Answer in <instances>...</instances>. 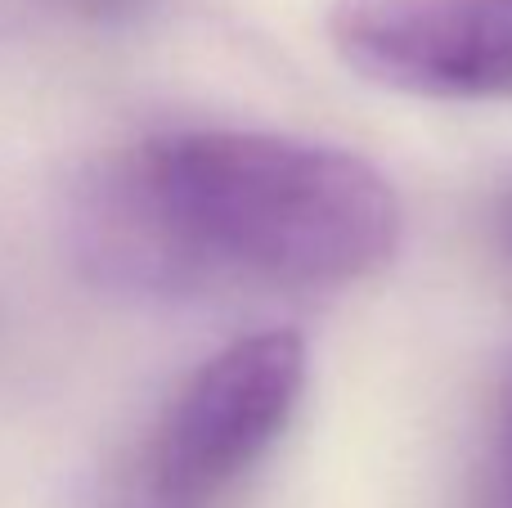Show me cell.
Returning a JSON list of instances; mask_svg holds the SVG:
<instances>
[{
    "label": "cell",
    "instance_id": "cell-6",
    "mask_svg": "<svg viewBox=\"0 0 512 508\" xmlns=\"http://www.w3.org/2000/svg\"><path fill=\"white\" fill-rule=\"evenodd\" d=\"M499 234H504V243H508V252H512V189L499 198Z\"/></svg>",
    "mask_w": 512,
    "mask_h": 508
},
{
    "label": "cell",
    "instance_id": "cell-4",
    "mask_svg": "<svg viewBox=\"0 0 512 508\" xmlns=\"http://www.w3.org/2000/svg\"><path fill=\"white\" fill-rule=\"evenodd\" d=\"M472 508H512V369L495 405V428H490L486 464H481L477 504Z\"/></svg>",
    "mask_w": 512,
    "mask_h": 508
},
{
    "label": "cell",
    "instance_id": "cell-3",
    "mask_svg": "<svg viewBox=\"0 0 512 508\" xmlns=\"http://www.w3.org/2000/svg\"><path fill=\"white\" fill-rule=\"evenodd\" d=\"M333 45L360 77L427 99L512 95V0H337Z\"/></svg>",
    "mask_w": 512,
    "mask_h": 508
},
{
    "label": "cell",
    "instance_id": "cell-1",
    "mask_svg": "<svg viewBox=\"0 0 512 508\" xmlns=\"http://www.w3.org/2000/svg\"><path fill=\"white\" fill-rule=\"evenodd\" d=\"M400 198L333 144L180 131L108 167L77 203V252L99 284L180 293L216 275L342 288L387 266Z\"/></svg>",
    "mask_w": 512,
    "mask_h": 508
},
{
    "label": "cell",
    "instance_id": "cell-2",
    "mask_svg": "<svg viewBox=\"0 0 512 508\" xmlns=\"http://www.w3.org/2000/svg\"><path fill=\"white\" fill-rule=\"evenodd\" d=\"M306 392V342L288 329L216 351L167 405L126 508H216L279 441Z\"/></svg>",
    "mask_w": 512,
    "mask_h": 508
},
{
    "label": "cell",
    "instance_id": "cell-5",
    "mask_svg": "<svg viewBox=\"0 0 512 508\" xmlns=\"http://www.w3.org/2000/svg\"><path fill=\"white\" fill-rule=\"evenodd\" d=\"M144 0H72V9L86 18H99V23H113V18H126L135 14Z\"/></svg>",
    "mask_w": 512,
    "mask_h": 508
}]
</instances>
